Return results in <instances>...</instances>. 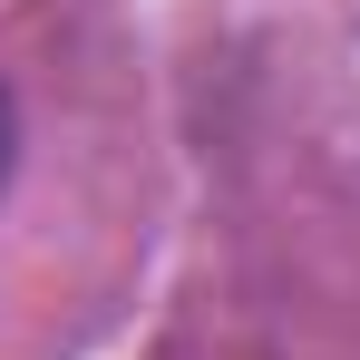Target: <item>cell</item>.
Returning a JSON list of instances; mask_svg holds the SVG:
<instances>
[{
    "mask_svg": "<svg viewBox=\"0 0 360 360\" xmlns=\"http://www.w3.org/2000/svg\"><path fill=\"white\" fill-rule=\"evenodd\" d=\"M10 146H20V127H10V98H0V185H10Z\"/></svg>",
    "mask_w": 360,
    "mask_h": 360,
    "instance_id": "cell-1",
    "label": "cell"
}]
</instances>
